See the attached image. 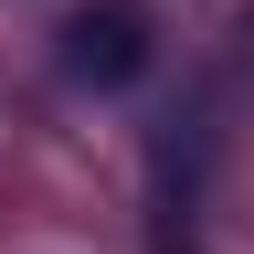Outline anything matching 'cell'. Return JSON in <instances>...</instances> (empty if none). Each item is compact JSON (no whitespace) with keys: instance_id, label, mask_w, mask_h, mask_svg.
<instances>
[{"instance_id":"6da1fadb","label":"cell","mask_w":254,"mask_h":254,"mask_svg":"<svg viewBox=\"0 0 254 254\" xmlns=\"http://www.w3.org/2000/svg\"><path fill=\"white\" fill-rule=\"evenodd\" d=\"M64 74L95 85V95L138 85L148 74V11H138V0H85V11L64 21Z\"/></svg>"}]
</instances>
